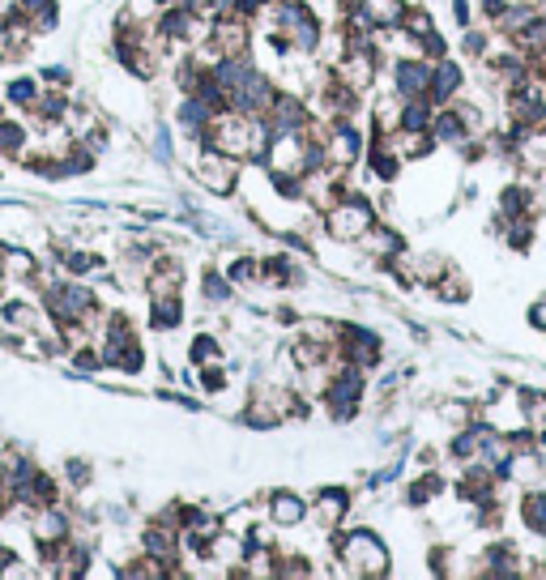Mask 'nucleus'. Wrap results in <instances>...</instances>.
I'll return each instance as SVG.
<instances>
[{
    "label": "nucleus",
    "instance_id": "nucleus-22",
    "mask_svg": "<svg viewBox=\"0 0 546 580\" xmlns=\"http://www.w3.org/2000/svg\"><path fill=\"white\" fill-rule=\"evenodd\" d=\"M440 487H444V478H440V474H423V478H414L410 487H406V504H410V508H423V504H431V499L440 495Z\"/></svg>",
    "mask_w": 546,
    "mask_h": 580
},
{
    "label": "nucleus",
    "instance_id": "nucleus-30",
    "mask_svg": "<svg viewBox=\"0 0 546 580\" xmlns=\"http://www.w3.org/2000/svg\"><path fill=\"white\" fill-rule=\"evenodd\" d=\"M167 5H180V0H154V9H167Z\"/></svg>",
    "mask_w": 546,
    "mask_h": 580
},
{
    "label": "nucleus",
    "instance_id": "nucleus-23",
    "mask_svg": "<svg viewBox=\"0 0 546 580\" xmlns=\"http://www.w3.org/2000/svg\"><path fill=\"white\" fill-rule=\"evenodd\" d=\"M227 384H231V376H227V367H222V359L197 367V389L201 393H227Z\"/></svg>",
    "mask_w": 546,
    "mask_h": 580
},
{
    "label": "nucleus",
    "instance_id": "nucleus-17",
    "mask_svg": "<svg viewBox=\"0 0 546 580\" xmlns=\"http://www.w3.org/2000/svg\"><path fill=\"white\" fill-rule=\"evenodd\" d=\"M222 273H227V278H231V286H235V290L265 286V282H261V256H252V252H239L235 261H231L227 269H222Z\"/></svg>",
    "mask_w": 546,
    "mask_h": 580
},
{
    "label": "nucleus",
    "instance_id": "nucleus-5",
    "mask_svg": "<svg viewBox=\"0 0 546 580\" xmlns=\"http://www.w3.org/2000/svg\"><path fill=\"white\" fill-rule=\"evenodd\" d=\"M205 47H214L218 56H252V22L239 18V13H222L210 22Z\"/></svg>",
    "mask_w": 546,
    "mask_h": 580
},
{
    "label": "nucleus",
    "instance_id": "nucleus-32",
    "mask_svg": "<svg viewBox=\"0 0 546 580\" xmlns=\"http://www.w3.org/2000/svg\"><path fill=\"white\" fill-rule=\"evenodd\" d=\"M542 470H546V461H542Z\"/></svg>",
    "mask_w": 546,
    "mask_h": 580
},
{
    "label": "nucleus",
    "instance_id": "nucleus-27",
    "mask_svg": "<svg viewBox=\"0 0 546 580\" xmlns=\"http://www.w3.org/2000/svg\"><path fill=\"white\" fill-rule=\"evenodd\" d=\"M504 13H508V0H483V18L487 22H504Z\"/></svg>",
    "mask_w": 546,
    "mask_h": 580
},
{
    "label": "nucleus",
    "instance_id": "nucleus-6",
    "mask_svg": "<svg viewBox=\"0 0 546 580\" xmlns=\"http://www.w3.org/2000/svg\"><path fill=\"white\" fill-rule=\"evenodd\" d=\"M261 508H265V521L273 529H303L308 525V499H303L299 491H291V487L269 491Z\"/></svg>",
    "mask_w": 546,
    "mask_h": 580
},
{
    "label": "nucleus",
    "instance_id": "nucleus-16",
    "mask_svg": "<svg viewBox=\"0 0 546 580\" xmlns=\"http://www.w3.org/2000/svg\"><path fill=\"white\" fill-rule=\"evenodd\" d=\"M30 150V128L13 116H0V158H22Z\"/></svg>",
    "mask_w": 546,
    "mask_h": 580
},
{
    "label": "nucleus",
    "instance_id": "nucleus-1",
    "mask_svg": "<svg viewBox=\"0 0 546 580\" xmlns=\"http://www.w3.org/2000/svg\"><path fill=\"white\" fill-rule=\"evenodd\" d=\"M333 551L337 559H342V572L346 576H363V580H372V576H389L393 572V555H389V546H384V538L376 534V529H367V525H355V529H337L333 534Z\"/></svg>",
    "mask_w": 546,
    "mask_h": 580
},
{
    "label": "nucleus",
    "instance_id": "nucleus-12",
    "mask_svg": "<svg viewBox=\"0 0 546 580\" xmlns=\"http://www.w3.org/2000/svg\"><path fill=\"white\" fill-rule=\"evenodd\" d=\"M13 13H22V18L30 22V30L39 35H52V30L60 26V0H18L13 5Z\"/></svg>",
    "mask_w": 546,
    "mask_h": 580
},
{
    "label": "nucleus",
    "instance_id": "nucleus-7",
    "mask_svg": "<svg viewBox=\"0 0 546 580\" xmlns=\"http://www.w3.org/2000/svg\"><path fill=\"white\" fill-rule=\"evenodd\" d=\"M393 94H397L401 103L427 99V94H431V60H423V56H401L393 64Z\"/></svg>",
    "mask_w": 546,
    "mask_h": 580
},
{
    "label": "nucleus",
    "instance_id": "nucleus-25",
    "mask_svg": "<svg viewBox=\"0 0 546 580\" xmlns=\"http://www.w3.org/2000/svg\"><path fill=\"white\" fill-rule=\"evenodd\" d=\"M440 418H448V427H470L474 410L465 406V401H448V406H440Z\"/></svg>",
    "mask_w": 546,
    "mask_h": 580
},
{
    "label": "nucleus",
    "instance_id": "nucleus-26",
    "mask_svg": "<svg viewBox=\"0 0 546 580\" xmlns=\"http://www.w3.org/2000/svg\"><path fill=\"white\" fill-rule=\"evenodd\" d=\"M43 82H47V90H69V82H73L69 64H47V69H43Z\"/></svg>",
    "mask_w": 546,
    "mask_h": 580
},
{
    "label": "nucleus",
    "instance_id": "nucleus-9",
    "mask_svg": "<svg viewBox=\"0 0 546 580\" xmlns=\"http://www.w3.org/2000/svg\"><path fill=\"white\" fill-rule=\"evenodd\" d=\"M218 116V111L201 99V94H180V107H175V124H180V133L192 137V141H201L205 133V124H210Z\"/></svg>",
    "mask_w": 546,
    "mask_h": 580
},
{
    "label": "nucleus",
    "instance_id": "nucleus-8",
    "mask_svg": "<svg viewBox=\"0 0 546 580\" xmlns=\"http://www.w3.org/2000/svg\"><path fill=\"white\" fill-rule=\"evenodd\" d=\"M39 269H43V261L35 252H26V248L9 244L5 252H0V282H5V286H35Z\"/></svg>",
    "mask_w": 546,
    "mask_h": 580
},
{
    "label": "nucleus",
    "instance_id": "nucleus-18",
    "mask_svg": "<svg viewBox=\"0 0 546 580\" xmlns=\"http://www.w3.org/2000/svg\"><path fill=\"white\" fill-rule=\"evenodd\" d=\"M201 299H205V303H214V308L231 303V299H235V286H231L227 273L214 269V265H205V269H201Z\"/></svg>",
    "mask_w": 546,
    "mask_h": 580
},
{
    "label": "nucleus",
    "instance_id": "nucleus-4",
    "mask_svg": "<svg viewBox=\"0 0 546 580\" xmlns=\"http://www.w3.org/2000/svg\"><path fill=\"white\" fill-rule=\"evenodd\" d=\"M350 517V491L346 487H320L312 499H308V521L320 534H337Z\"/></svg>",
    "mask_w": 546,
    "mask_h": 580
},
{
    "label": "nucleus",
    "instance_id": "nucleus-13",
    "mask_svg": "<svg viewBox=\"0 0 546 580\" xmlns=\"http://www.w3.org/2000/svg\"><path fill=\"white\" fill-rule=\"evenodd\" d=\"M150 299V329L158 333H175L184 325V299L180 295H146Z\"/></svg>",
    "mask_w": 546,
    "mask_h": 580
},
{
    "label": "nucleus",
    "instance_id": "nucleus-19",
    "mask_svg": "<svg viewBox=\"0 0 546 580\" xmlns=\"http://www.w3.org/2000/svg\"><path fill=\"white\" fill-rule=\"evenodd\" d=\"M521 521H525L529 534L546 538V491H529V495H521Z\"/></svg>",
    "mask_w": 546,
    "mask_h": 580
},
{
    "label": "nucleus",
    "instance_id": "nucleus-15",
    "mask_svg": "<svg viewBox=\"0 0 546 580\" xmlns=\"http://www.w3.org/2000/svg\"><path fill=\"white\" fill-rule=\"evenodd\" d=\"M355 9H363L376 30H397L401 18H406V0H359Z\"/></svg>",
    "mask_w": 546,
    "mask_h": 580
},
{
    "label": "nucleus",
    "instance_id": "nucleus-10",
    "mask_svg": "<svg viewBox=\"0 0 546 580\" xmlns=\"http://www.w3.org/2000/svg\"><path fill=\"white\" fill-rule=\"evenodd\" d=\"M461 82H465V73H461V64L457 60H436V64H431V94H427V99L431 103H453L457 99V94H461Z\"/></svg>",
    "mask_w": 546,
    "mask_h": 580
},
{
    "label": "nucleus",
    "instance_id": "nucleus-2",
    "mask_svg": "<svg viewBox=\"0 0 546 580\" xmlns=\"http://www.w3.org/2000/svg\"><path fill=\"white\" fill-rule=\"evenodd\" d=\"M376 227V205L359 197V192H346L342 201H333L325 209V235L333 244H363V235Z\"/></svg>",
    "mask_w": 546,
    "mask_h": 580
},
{
    "label": "nucleus",
    "instance_id": "nucleus-11",
    "mask_svg": "<svg viewBox=\"0 0 546 580\" xmlns=\"http://www.w3.org/2000/svg\"><path fill=\"white\" fill-rule=\"evenodd\" d=\"M52 261H56V269L64 273V278H90V273L103 269V256L90 252V248H56Z\"/></svg>",
    "mask_w": 546,
    "mask_h": 580
},
{
    "label": "nucleus",
    "instance_id": "nucleus-3",
    "mask_svg": "<svg viewBox=\"0 0 546 580\" xmlns=\"http://www.w3.org/2000/svg\"><path fill=\"white\" fill-rule=\"evenodd\" d=\"M239 171H244V163L222 150H210V145H201L197 154V180L214 192V197H231L235 184H239Z\"/></svg>",
    "mask_w": 546,
    "mask_h": 580
},
{
    "label": "nucleus",
    "instance_id": "nucleus-31",
    "mask_svg": "<svg viewBox=\"0 0 546 580\" xmlns=\"http://www.w3.org/2000/svg\"><path fill=\"white\" fill-rule=\"evenodd\" d=\"M0 116H5V94H0Z\"/></svg>",
    "mask_w": 546,
    "mask_h": 580
},
{
    "label": "nucleus",
    "instance_id": "nucleus-24",
    "mask_svg": "<svg viewBox=\"0 0 546 580\" xmlns=\"http://www.w3.org/2000/svg\"><path fill=\"white\" fill-rule=\"evenodd\" d=\"M436 295L448 299V303H457V299H470V282L457 278V273H444V278L436 282Z\"/></svg>",
    "mask_w": 546,
    "mask_h": 580
},
{
    "label": "nucleus",
    "instance_id": "nucleus-20",
    "mask_svg": "<svg viewBox=\"0 0 546 580\" xmlns=\"http://www.w3.org/2000/svg\"><path fill=\"white\" fill-rule=\"evenodd\" d=\"M39 94H43V86L35 82V77H26V73H22V77H13V82L5 86V103H9V107H18V111H30Z\"/></svg>",
    "mask_w": 546,
    "mask_h": 580
},
{
    "label": "nucleus",
    "instance_id": "nucleus-29",
    "mask_svg": "<svg viewBox=\"0 0 546 580\" xmlns=\"http://www.w3.org/2000/svg\"><path fill=\"white\" fill-rule=\"evenodd\" d=\"M9 504H13V495H9V482H5V474H0V517L9 512Z\"/></svg>",
    "mask_w": 546,
    "mask_h": 580
},
{
    "label": "nucleus",
    "instance_id": "nucleus-14",
    "mask_svg": "<svg viewBox=\"0 0 546 580\" xmlns=\"http://www.w3.org/2000/svg\"><path fill=\"white\" fill-rule=\"evenodd\" d=\"M0 320H5V329H13V333H35L43 325V308H35L30 299H5L0 303Z\"/></svg>",
    "mask_w": 546,
    "mask_h": 580
},
{
    "label": "nucleus",
    "instance_id": "nucleus-21",
    "mask_svg": "<svg viewBox=\"0 0 546 580\" xmlns=\"http://www.w3.org/2000/svg\"><path fill=\"white\" fill-rule=\"evenodd\" d=\"M222 359V342L214 333H197L188 342V363H192V372H197V367H205V363H218Z\"/></svg>",
    "mask_w": 546,
    "mask_h": 580
},
{
    "label": "nucleus",
    "instance_id": "nucleus-28",
    "mask_svg": "<svg viewBox=\"0 0 546 580\" xmlns=\"http://www.w3.org/2000/svg\"><path fill=\"white\" fill-rule=\"evenodd\" d=\"M453 22H457V26H470V22H474L470 0H453Z\"/></svg>",
    "mask_w": 546,
    "mask_h": 580
}]
</instances>
